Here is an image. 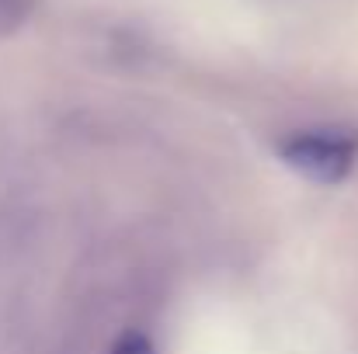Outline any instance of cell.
Wrapping results in <instances>:
<instances>
[{"label": "cell", "mask_w": 358, "mask_h": 354, "mask_svg": "<svg viewBox=\"0 0 358 354\" xmlns=\"http://www.w3.org/2000/svg\"><path fill=\"white\" fill-rule=\"evenodd\" d=\"M278 156L313 184H341L358 160V132L352 128H306L278 146Z\"/></svg>", "instance_id": "cell-1"}, {"label": "cell", "mask_w": 358, "mask_h": 354, "mask_svg": "<svg viewBox=\"0 0 358 354\" xmlns=\"http://www.w3.org/2000/svg\"><path fill=\"white\" fill-rule=\"evenodd\" d=\"M112 354H157V348H153V341L146 334L129 330V334H122L119 341L112 344Z\"/></svg>", "instance_id": "cell-2"}]
</instances>
